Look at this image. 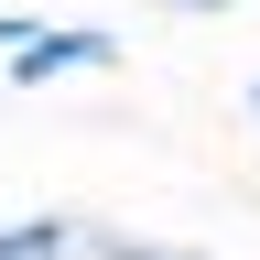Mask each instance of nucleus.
Here are the masks:
<instances>
[{
    "instance_id": "nucleus-2",
    "label": "nucleus",
    "mask_w": 260,
    "mask_h": 260,
    "mask_svg": "<svg viewBox=\"0 0 260 260\" xmlns=\"http://www.w3.org/2000/svg\"><path fill=\"white\" fill-rule=\"evenodd\" d=\"M0 260H76V217H0Z\"/></svg>"
},
{
    "instance_id": "nucleus-1",
    "label": "nucleus",
    "mask_w": 260,
    "mask_h": 260,
    "mask_svg": "<svg viewBox=\"0 0 260 260\" xmlns=\"http://www.w3.org/2000/svg\"><path fill=\"white\" fill-rule=\"evenodd\" d=\"M54 76H119V32L0 11V87H54Z\"/></svg>"
},
{
    "instance_id": "nucleus-4",
    "label": "nucleus",
    "mask_w": 260,
    "mask_h": 260,
    "mask_svg": "<svg viewBox=\"0 0 260 260\" xmlns=\"http://www.w3.org/2000/svg\"><path fill=\"white\" fill-rule=\"evenodd\" d=\"M152 11H174V22H228L239 0H152Z\"/></svg>"
},
{
    "instance_id": "nucleus-5",
    "label": "nucleus",
    "mask_w": 260,
    "mask_h": 260,
    "mask_svg": "<svg viewBox=\"0 0 260 260\" xmlns=\"http://www.w3.org/2000/svg\"><path fill=\"white\" fill-rule=\"evenodd\" d=\"M249 119H260V76H249Z\"/></svg>"
},
{
    "instance_id": "nucleus-3",
    "label": "nucleus",
    "mask_w": 260,
    "mask_h": 260,
    "mask_svg": "<svg viewBox=\"0 0 260 260\" xmlns=\"http://www.w3.org/2000/svg\"><path fill=\"white\" fill-rule=\"evenodd\" d=\"M76 260H206V249H174V239H130V228H87V217H76Z\"/></svg>"
}]
</instances>
